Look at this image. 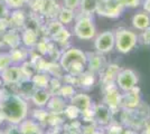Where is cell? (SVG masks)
<instances>
[{"instance_id":"6da1fadb","label":"cell","mask_w":150,"mask_h":134,"mask_svg":"<svg viewBox=\"0 0 150 134\" xmlns=\"http://www.w3.org/2000/svg\"><path fill=\"white\" fill-rule=\"evenodd\" d=\"M27 103L23 97L15 94L6 96L0 102V115L10 123H20L27 115Z\"/></svg>"},{"instance_id":"7a4b0ae2","label":"cell","mask_w":150,"mask_h":134,"mask_svg":"<svg viewBox=\"0 0 150 134\" xmlns=\"http://www.w3.org/2000/svg\"><path fill=\"white\" fill-rule=\"evenodd\" d=\"M88 63V56L77 48H71L61 56V66L72 76H80Z\"/></svg>"},{"instance_id":"3957f363","label":"cell","mask_w":150,"mask_h":134,"mask_svg":"<svg viewBox=\"0 0 150 134\" xmlns=\"http://www.w3.org/2000/svg\"><path fill=\"white\" fill-rule=\"evenodd\" d=\"M114 40L117 49L122 54H127L136 47L138 39L137 35L131 30L120 29L114 34Z\"/></svg>"},{"instance_id":"277c9868","label":"cell","mask_w":150,"mask_h":134,"mask_svg":"<svg viewBox=\"0 0 150 134\" xmlns=\"http://www.w3.org/2000/svg\"><path fill=\"white\" fill-rule=\"evenodd\" d=\"M123 7L125 5L122 0H99L96 13L100 16L115 18L121 15Z\"/></svg>"},{"instance_id":"5b68a950","label":"cell","mask_w":150,"mask_h":134,"mask_svg":"<svg viewBox=\"0 0 150 134\" xmlns=\"http://www.w3.org/2000/svg\"><path fill=\"white\" fill-rule=\"evenodd\" d=\"M74 32L80 39L88 40L95 36V27L88 17H83L80 18L75 24Z\"/></svg>"},{"instance_id":"8992f818","label":"cell","mask_w":150,"mask_h":134,"mask_svg":"<svg viewBox=\"0 0 150 134\" xmlns=\"http://www.w3.org/2000/svg\"><path fill=\"white\" fill-rule=\"evenodd\" d=\"M117 84L120 88L125 92L131 91L132 88H134L138 84V76L137 74L132 69H120V72L117 75Z\"/></svg>"},{"instance_id":"52a82bcc","label":"cell","mask_w":150,"mask_h":134,"mask_svg":"<svg viewBox=\"0 0 150 134\" xmlns=\"http://www.w3.org/2000/svg\"><path fill=\"white\" fill-rule=\"evenodd\" d=\"M95 49L100 54H105L111 51L115 46V40H114V34L112 32H104L100 34L95 38Z\"/></svg>"},{"instance_id":"ba28073f","label":"cell","mask_w":150,"mask_h":134,"mask_svg":"<svg viewBox=\"0 0 150 134\" xmlns=\"http://www.w3.org/2000/svg\"><path fill=\"white\" fill-rule=\"evenodd\" d=\"M141 104V98L139 94V88L137 86L131 91L125 92V94L121 95L120 98V106L125 109H134Z\"/></svg>"},{"instance_id":"9c48e42d","label":"cell","mask_w":150,"mask_h":134,"mask_svg":"<svg viewBox=\"0 0 150 134\" xmlns=\"http://www.w3.org/2000/svg\"><path fill=\"white\" fill-rule=\"evenodd\" d=\"M105 94H104V103L110 109H115L120 106V98L121 95L119 94L118 89L113 84L104 86Z\"/></svg>"},{"instance_id":"30bf717a","label":"cell","mask_w":150,"mask_h":134,"mask_svg":"<svg viewBox=\"0 0 150 134\" xmlns=\"http://www.w3.org/2000/svg\"><path fill=\"white\" fill-rule=\"evenodd\" d=\"M1 77L2 81L7 84H16L21 82L23 79V72L20 67H8L7 69H5L1 73Z\"/></svg>"},{"instance_id":"8fae6325","label":"cell","mask_w":150,"mask_h":134,"mask_svg":"<svg viewBox=\"0 0 150 134\" xmlns=\"http://www.w3.org/2000/svg\"><path fill=\"white\" fill-rule=\"evenodd\" d=\"M71 105L76 107L80 113H84L91 107V97L86 94H76L71 97Z\"/></svg>"},{"instance_id":"7c38bea8","label":"cell","mask_w":150,"mask_h":134,"mask_svg":"<svg viewBox=\"0 0 150 134\" xmlns=\"http://www.w3.org/2000/svg\"><path fill=\"white\" fill-rule=\"evenodd\" d=\"M94 120L101 125H108L111 120V114H110V109L105 104L98 105L94 109Z\"/></svg>"},{"instance_id":"4fadbf2b","label":"cell","mask_w":150,"mask_h":134,"mask_svg":"<svg viewBox=\"0 0 150 134\" xmlns=\"http://www.w3.org/2000/svg\"><path fill=\"white\" fill-rule=\"evenodd\" d=\"M102 83L104 84L103 86L106 85H110L113 84V81L117 78V75L120 72V68L118 65H110V66H106L102 68Z\"/></svg>"},{"instance_id":"5bb4252c","label":"cell","mask_w":150,"mask_h":134,"mask_svg":"<svg viewBox=\"0 0 150 134\" xmlns=\"http://www.w3.org/2000/svg\"><path fill=\"white\" fill-rule=\"evenodd\" d=\"M50 98V91L46 88H37L34 91L33 95H31V100L35 103V105L37 106H44L46 105Z\"/></svg>"},{"instance_id":"9a60e30c","label":"cell","mask_w":150,"mask_h":134,"mask_svg":"<svg viewBox=\"0 0 150 134\" xmlns=\"http://www.w3.org/2000/svg\"><path fill=\"white\" fill-rule=\"evenodd\" d=\"M132 25L136 29L144 30L150 26V16L147 13H138L132 18Z\"/></svg>"},{"instance_id":"2e32d148","label":"cell","mask_w":150,"mask_h":134,"mask_svg":"<svg viewBox=\"0 0 150 134\" xmlns=\"http://www.w3.org/2000/svg\"><path fill=\"white\" fill-rule=\"evenodd\" d=\"M88 63L91 72L101 70L104 66V58L100 54H92L91 57H88Z\"/></svg>"},{"instance_id":"e0dca14e","label":"cell","mask_w":150,"mask_h":134,"mask_svg":"<svg viewBox=\"0 0 150 134\" xmlns=\"http://www.w3.org/2000/svg\"><path fill=\"white\" fill-rule=\"evenodd\" d=\"M2 41L11 48H17L20 43V37L15 32H8L2 35Z\"/></svg>"},{"instance_id":"ac0fdd59","label":"cell","mask_w":150,"mask_h":134,"mask_svg":"<svg viewBox=\"0 0 150 134\" xmlns=\"http://www.w3.org/2000/svg\"><path fill=\"white\" fill-rule=\"evenodd\" d=\"M99 0H81V11L85 15H91L92 13H95L98 9Z\"/></svg>"},{"instance_id":"d6986e66","label":"cell","mask_w":150,"mask_h":134,"mask_svg":"<svg viewBox=\"0 0 150 134\" xmlns=\"http://www.w3.org/2000/svg\"><path fill=\"white\" fill-rule=\"evenodd\" d=\"M50 81V77L47 76L46 74H43V73L36 74L31 78V82L35 85V87H37V88H47Z\"/></svg>"},{"instance_id":"ffe728a7","label":"cell","mask_w":150,"mask_h":134,"mask_svg":"<svg viewBox=\"0 0 150 134\" xmlns=\"http://www.w3.org/2000/svg\"><path fill=\"white\" fill-rule=\"evenodd\" d=\"M9 55L11 57L13 63H23L26 60V58L28 56V53L24 48H13Z\"/></svg>"},{"instance_id":"44dd1931","label":"cell","mask_w":150,"mask_h":134,"mask_svg":"<svg viewBox=\"0 0 150 134\" xmlns=\"http://www.w3.org/2000/svg\"><path fill=\"white\" fill-rule=\"evenodd\" d=\"M48 109L50 111H53L54 113H61V112H64L65 109V104H64V101L59 97H53V98H50L48 101Z\"/></svg>"},{"instance_id":"7402d4cb","label":"cell","mask_w":150,"mask_h":134,"mask_svg":"<svg viewBox=\"0 0 150 134\" xmlns=\"http://www.w3.org/2000/svg\"><path fill=\"white\" fill-rule=\"evenodd\" d=\"M21 39L24 41V44L26 46H34L35 44H37V34L34 32L33 29H26L25 32H23Z\"/></svg>"},{"instance_id":"603a6c76","label":"cell","mask_w":150,"mask_h":134,"mask_svg":"<svg viewBox=\"0 0 150 134\" xmlns=\"http://www.w3.org/2000/svg\"><path fill=\"white\" fill-rule=\"evenodd\" d=\"M77 83L84 86V87H90V86H93L94 84V76L91 72L88 73H82L81 75L77 78Z\"/></svg>"},{"instance_id":"cb8c5ba5","label":"cell","mask_w":150,"mask_h":134,"mask_svg":"<svg viewBox=\"0 0 150 134\" xmlns=\"http://www.w3.org/2000/svg\"><path fill=\"white\" fill-rule=\"evenodd\" d=\"M73 17H74V13L73 10L71 9H67V8H64L59 11V15H58V20L62 25H66V24H69L72 22L73 20Z\"/></svg>"},{"instance_id":"d4e9b609","label":"cell","mask_w":150,"mask_h":134,"mask_svg":"<svg viewBox=\"0 0 150 134\" xmlns=\"http://www.w3.org/2000/svg\"><path fill=\"white\" fill-rule=\"evenodd\" d=\"M24 22H25V16H24V13H21V11H15V13L11 15V18H10L9 25H13V26H17V27H20V26L24 25Z\"/></svg>"},{"instance_id":"484cf974","label":"cell","mask_w":150,"mask_h":134,"mask_svg":"<svg viewBox=\"0 0 150 134\" xmlns=\"http://www.w3.org/2000/svg\"><path fill=\"white\" fill-rule=\"evenodd\" d=\"M11 63L13 62H11L10 55L7 53H1L0 54V74L5 69H7L8 67H10Z\"/></svg>"},{"instance_id":"4316f807","label":"cell","mask_w":150,"mask_h":134,"mask_svg":"<svg viewBox=\"0 0 150 134\" xmlns=\"http://www.w3.org/2000/svg\"><path fill=\"white\" fill-rule=\"evenodd\" d=\"M69 38V30L65 29L64 27H63L59 32H56V34L53 36V39H54L55 41H58V43H65V41H67Z\"/></svg>"},{"instance_id":"83f0119b","label":"cell","mask_w":150,"mask_h":134,"mask_svg":"<svg viewBox=\"0 0 150 134\" xmlns=\"http://www.w3.org/2000/svg\"><path fill=\"white\" fill-rule=\"evenodd\" d=\"M59 94H61L63 97H65V98L72 97V96H74V94H75L74 87H73L71 84L61 86V88H59Z\"/></svg>"},{"instance_id":"f1b7e54d","label":"cell","mask_w":150,"mask_h":134,"mask_svg":"<svg viewBox=\"0 0 150 134\" xmlns=\"http://www.w3.org/2000/svg\"><path fill=\"white\" fill-rule=\"evenodd\" d=\"M64 113H65V115L69 117V120H74V119H76V117L79 116V114H80L79 109H76V107H74L73 105L66 106L65 109H64Z\"/></svg>"},{"instance_id":"f546056e","label":"cell","mask_w":150,"mask_h":134,"mask_svg":"<svg viewBox=\"0 0 150 134\" xmlns=\"http://www.w3.org/2000/svg\"><path fill=\"white\" fill-rule=\"evenodd\" d=\"M28 1L29 0H6L7 6L10 7V8H15V9H18L21 6H24Z\"/></svg>"},{"instance_id":"4dcf8cb0","label":"cell","mask_w":150,"mask_h":134,"mask_svg":"<svg viewBox=\"0 0 150 134\" xmlns=\"http://www.w3.org/2000/svg\"><path fill=\"white\" fill-rule=\"evenodd\" d=\"M63 28V25L61 22H58V21H54V22H52L50 26H48V32L52 36H54L56 32H58L61 29Z\"/></svg>"},{"instance_id":"1f68e13d","label":"cell","mask_w":150,"mask_h":134,"mask_svg":"<svg viewBox=\"0 0 150 134\" xmlns=\"http://www.w3.org/2000/svg\"><path fill=\"white\" fill-rule=\"evenodd\" d=\"M64 4H65V8L71 9V10H75L76 8L80 7L81 0H64Z\"/></svg>"},{"instance_id":"d6a6232c","label":"cell","mask_w":150,"mask_h":134,"mask_svg":"<svg viewBox=\"0 0 150 134\" xmlns=\"http://www.w3.org/2000/svg\"><path fill=\"white\" fill-rule=\"evenodd\" d=\"M142 40H144V43L146 45H150V26L147 28V29H144V34H142Z\"/></svg>"},{"instance_id":"836d02e7","label":"cell","mask_w":150,"mask_h":134,"mask_svg":"<svg viewBox=\"0 0 150 134\" xmlns=\"http://www.w3.org/2000/svg\"><path fill=\"white\" fill-rule=\"evenodd\" d=\"M37 48L42 54H46L48 51V45L46 44V43H44V41H40V43L37 44Z\"/></svg>"},{"instance_id":"e575fe53","label":"cell","mask_w":150,"mask_h":134,"mask_svg":"<svg viewBox=\"0 0 150 134\" xmlns=\"http://www.w3.org/2000/svg\"><path fill=\"white\" fill-rule=\"evenodd\" d=\"M8 13V9L5 5H2V2H0V19H5Z\"/></svg>"},{"instance_id":"d590c367","label":"cell","mask_w":150,"mask_h":134,"mask_svg":"<svg viewBox=\"0 0 150 134\" xmlns=\"http://www.w3.org/2000/svg\"><path fill=\"white\" fill-rule=\"evenodd\" d=\"M122 1H123V5H125V6L136 7V6H138V4H139L140 0H122Z\"/></svg>"},{"instance_id":"8d00e7d4","label":"cell","mask_w":150,"mask_h":134,"mask_svg":"<svg viewBox=\"0 0 150 134\" xmlns=\"http://www.w3.org/2000/svg\"><path fill=\"white\" fill-rule=\"evenodd\" d=\"M6 134H21V131H20V128H16V126H13V128H8V131H7Z\"/></svg>"},{"instance_id":"74e56055","label":"cell","mask_w":150,"mask_h":134,"mask_svg":"<svg viewBox=\"0 0 150 134\" xmlns=\"http://www.w3.org/2000/svg\"><path fill=\"white\" fill-rule=\"evenodd\" d=\"M142 134H150V120L144 123V130Z\"/></svg>"},{"instance_id":"f35d334b","label":"cell","mask_w":150,"mask_h":134,"mask_svg":"<svg viewBox=\"0 0 150 134\" xmlns=\"http://www.w3.org/2000/svg\"><path fill=\"white\" fill-rule=\"evenodd\" d=\"M144 9L146 13H150V0H144Z\"/></svg>"},{"instance_id":"ab89813d","label":"cell","mask_w":150,"mask_h":134,"mask_svg":"<svg viewBox=\"0 0 150 134\" xmlns=\"http://www.w3.org/2000/svg\"><path fill=\"white\" fill-rule=\"evenodd\" d=\"M121 134H137V133L133 130H125V131H122Z\"/></svg>"},{"instance_id":"60d3db41","label":"cell","mask_w":150,"mask_h":134,"mask_svg":"<svg viewBox=\"0 0 150 134\" xmlns=\"http://www.w3.org/2000/svg\"><path fill=\"white\" fill-rule=\"evenodd\" d=\"M2 44H4V41H2V35L0 32V46H2Z\"/></svg>"},{"instance_id":"b9f144b4","label":"cell","mask_w":150,"mask_h":134,"mask_svg":"<svg viewBox=\"0 0 150 134\" xmlns=\"http://www.w3.org/2000/svg\"><path fill=\"white\" fill-rule=\"evenodd\" d=\"M1 85H2V81H1V78H0V87H1Z\"/></svg>"},{"instance_id":"7bdbcfd3","label":"cell","mask_w":150,"mask_h":134,"mask_svg":"<svg viewBox=\"0 0 150 134\" xmlns=\"http://www.w3.org/2000/svg\"><path fill=\"white\" fill-rule=\"evenodd\" d=\"M4 1H5V2H6V0H0V2H4Z\"/></svg>"},{"instance_id":"ee69618b","label":"cell","mask_w":150,"mask_h":134,"mask_svg":"<svg viewBox=\"0 0 150 134\" xmlns=\"http://www.w3.org/2000/svg\"><path fill=\"white\" fill-rule=\"evenodd\" d=\"M0 134H4V133H2V132H0Z\"/></svg>"}]
</instances>
